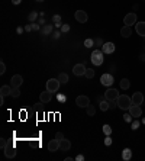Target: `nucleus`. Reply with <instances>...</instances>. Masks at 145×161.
<instances>
[{"label": "nucleus", "instance_id": "obj_35", "mask_svg": "<svg viewBox=\"0 0 145 161\" xmlns=\"http://www.w3.org/2000/svg\"><path fill=\"white\" fill-rule=\"evenodd\" d=\"M94 44H96V47H103V42H102L100 38H97V39L94 41Z\"/></svg>", "mask_w": 145, "mask_h": 161}, {"label": "nucleus", "instance_id": "obj_26", "mask_svg": "<svg viewBox=\"0 0 145 161\" xmlns=\"http://www.w3.org/2000/svg\"><path fill=\"white\" fill-rule=\"evenodd\" d=\"M94 113H96V109L93 105H88L87 106V115L88 116H94Z\"/></svg>", "mask_w": 145, "mask_h": 161}, {"label": "nucleus", "instance_id": "obj_28", "mask_svg": "<svg viewBox=\"0 0 145 161\" xmlns=\"http://www.w3.org/2000/svg\"><path fill=\"white\" fill-rule=\"evenodd\" d=\"M84 76L87 77V78H93V77H94V70H93V68H87Z\"/></svg>", "mask_w": 145, "mask_h": 161}, {"label": "nucleus", "instance_id": "obj_13", "mask_svg": "<svg viewBox=\"0 0 145 161\" xmlns=\"http://www.w3.org/2000/svg\"><path fill=\"white\" fill-rule=\"evenodd\" d=\"M51 99H52V93H51L49 90H45V92H42V93L39 94V100L42 103H49Z\"/></svg>", "mask_w": 145, "mask_h": 161}, {"label": "nucleus", "instance_id": "obj_25", "mask_svg": "<svg viewBox=\"0 0 145 161\" xmlns=\"http://www.w3.org/2000/svg\"><path fill=\"white\" fill-rule=\"evenodd\" d=\"M109 107H110V102H109V100H107V102H103V100H102V102H100V109L103 110V112L107 110Z\"/></svg>", "mask_w": 145, "mask_h": 161}, {"label": "nucleus", "instance_id": "obj_16", "mask_svg": "<svg viewBox=\"0 0 145 161\" xmlns=\"http://www.w3.org/2000/svg\"><path fill=\"white\" fill-rule=\"evenodd\" d=\"M102 51L105 54H112L115 51V44L113 42H105L103 47H102Z\"/></svg>", "mask_w": 145, "mask_h": 161}, {"label": "nucleus", "instance_id": "obj_1", "mask_svg": "<svg viewBox=\"0 0 145 161\" xmlns=\"http://www.w3.org/2000/svg\"><path fill=\"white\" fill-rule=\"evenodd\" d=\"M116 103H118V107H120L122 110H129V107L134 105L132 103V97H129L126 94H120L118 97V100H116Z\"/></svg>", "mask_w": 145, "mask_h": 161}, {"label": "nucleus", "instance_id": "obj_30", "mask_svg": "<svg viewBox=\"0 0 145 161\" xmlns=\"http://www.w3.org/2000/svg\"><path fill=\"white\" fill-rule=\"evenodd\" d=\"M103 132H105L106 135H110L112 134V128H110L109 125H103Z\"/></svg>", "mask_w": 145, "mask_h": 161}, {"label": "nucleus", "instance_id": "obj_4", "mask_svg": "<svg viewBox=\"0 0 145 161\" xmlns=\"http://www.w3.org/2000/svg\"><path fill=\"white\" fill-rule=\"evenodd\" d=\"M60 80L58 78H49L48 81H47V90H49L51 93H55L58 89H60Z\"/></svg>", "mask_w": 145, "mask_h": 161}, {"label": "nucleus", "instance_id": "obj_32", "mask_svg": "<svg viewBox=\"0 0 145 161\" xmlns=\"http://www.w3.org/2000/svg\"><path fill=\"white\" fill-rule=\"evenodd\" d=\"M52 19H54V22H57L55 25H60V22H61V16H60V15H55Z\"/></svg>", "mask_w": 145, "mask_h": 161}, {"label": "nucleus", "instance_id": "obj_27", "mask_svg": "<svg viewBox=\"0 0 145 161\" xmlns=\"http://www.w3.org/2000/svg\"><path fill=\"white\" fill-rule=\"evenodd\" d=\"M10 96H12V97H19V96H20V90H19V87H13V89H12V94H10Z\"/></svg>", "mask_w": 145, "mask_h": 161}, {"label": "nucleus", "instance_id": "obj_23", "mask_svg": "<svg viewBox=\"0 0 145 161\" xmlns=\"http://www.w3.org/2000/svg\"><path fill=\"white\" fill-rule=\"evenodd\" d=\"M129 86H131V83H129V80H128V78H122V80H120V87H122L123 90L129 89Z\"/></svg>", "mask_w": 145, "mask_h": 161}, {"label": "nucleus", "instance_id": "obj_2", "mask_svg": "<svg viewBox=\"0 0 145 161\" xmlns=\"http://www.w3.org/2000/svg\"><path fill=\"white\" fill-rule=\"evenodd\" d=\"M103 51H100V49H93L92 52V63L94 64V65H102L103 64Z\"/></svg>", "mask_w": 145, "mask_h": 161}, {"label": "nucleus", "instance_id": "obj_44", "mask_svg": "<svg viewBox=\"0 0 145 161\" xmlns=\"http://www.w3.org/2000/svg\"><path fill=\"white\" fill-rule=\"evenodd\" d=\"M20 2H22V0H12V3H13V5H19Z\"/></svg>", "mask_w": 145, "mask_h": 161}, {"label": "nucleus", "instance_id": "obj_9", "mask_svg": "<svg viewBox=\"0 0 145 161\" xmlns=\"http://www.w3.org/2000/svg\"><path fill=\"white\" fill-rule=\"evenodd\" d=\"M100 81H102V84L103 86L110 87V86L113 84V76H112V74H102Z\"/></svg>", "mask_w": 145, "mask_h": 161}, {"label": "nucleus", "instance_id": "obj_43", "mask_svg": "<svg viewBox=\"0 0 145 161\" xmlns=\"http://www.w3.org/2000/svg\"><path fill=\"white\" fill-rule=\"evenodd\" d=\"M60 35H61V32H55V34H54V38L57 39V38H60Z\"/></svg>", "mask_w": 145, "mask_h": 161}, {"label": "nucleus", "instance_id": "obj_33", "mask_svg": "<svg viewBox=\"0 0 145 161\" xmlns=\"http://www.w3.org/2000/svg\"><path fill=\"white\" fill-rule=\"evenodd\" d=\"M6 73V65L5 63H0V74H5Z\"/></svg>", "mask_w": 145, "mask_h": 161}, {"label": "nucleus", "instance_id": "obj_6", "mask_svg": "<svg viewBox=\"0 0 145 161\" xmlns=\"http://www.w3.org/2000/svg\"><path fill=\"white\" fill-rule=\"evenodd\" d=\"M74 18L79 23H86L87 22V19H88V16H87V13H86L84 10H77V12L74 13Z\"/></svg>", "mask_w": 145, "mask_h": 161}, {"label": "nucleus", "instance_id": "obj_31", "mask_svg": "<svg viewBox=\"0 0 145 161\" xmlns=\"http://www.w3.org/2000/svg\"><path fill=\"white\" fill-rule=\"evenodd\" d=\"M7 144H9V142H7L6 139H3V138L0 139V147H2V150H5V148H6V145H7Z\"/></svg>", "mask_w": 145, "mask_h": 161}, {"label": "nucleus", "instance_id": "obj_18", "mask_svg": "<svg viewBox=\"0 0 145 161\" xmlns=\"http://www.w3.org/2000/svg\"><path fill=\"white\" fill-rule=\"evenodd\" d=\"M70 148H71V142L68 139L64 138L62 141H60V150H61V151H68Z\"/></svg>", "mask_w": 145, "mask_h": 161}, {"label": "nucleus", "instance_id": "obj_21", "mask_svg": "<svg viewBox=\"0 0 145 161\" xmlns=\"http://www.w3.org/2000/svg\"><path fill=\"white\" fill-rule=\"evenodd\" d=\"M122 158H123L125 161H128V160H131V158H132V151L129 150V148H125V150H123Z\"/></svg>", "mask_w": 145, "mask_h": 161}, {"label": "nucleus", "instance_id": "obj_38", "mask_svg": "<svg viewBox=\"0 0 145 161\" xmlns=\"http://www.w3.org/2000/svg\"><path fill=\"white\" fill-rule=\"evenodd\" d=\"M123 118H125V121H126V122H131L132 115H131V113H129V115H125V116H123Z\"/></svg>", "mask_w": 145, "mask_h": 161}, {"label": "nucleus", "instance_id": "obj_3", "mask_svg": "<svg viewBox=\"0 0 145 161\" xmlns=\"http://www.w3.org/2000/svg\"><path fill=\"white\" fill-rule=\"evenodd\" d=\"M119 96H120V94H119V92L116 89H110L109 87V89L105 92V99L109 100V102H116Z\"/></svg>", "mask_w": 145, "mask_h": 161}, {"label": "nucleus", "instance_id": "obj_24", "mask_svg": "<svg viewBox=\"0 0 145 161\" xmlns=\"http://www.w3.org/2000/svg\"><path fill=\"white\" fill-rule=\"evenodd\" d=\"M52 32V25H45L44 28H42V34L44 35H49Z\"/></svg>", "mask_w": 145, "mask_h": 161}, {"label": "nucleus", "instance_id": "obj_34", "mask_svg": "<svg viewBox=\"0 0 145 161\" xmlns=\"http://www.w3.org/2000/svg\"><path fill=\"white\" fill-rule=\"evenodd\" d=\"M55 139H58V141H62V139H64V135H62V132H57V134H55Z\"/></svg>", "mask_w": 145, "mask_h": 161}, {"label": "nucleus", "instance_id": "obj_45", "mask_svg": "<svg viewBox=\"0 0 145 161\" xmlns=\"http://www.w3.org/2000/svg\"><path fill=\"white\" fill-rule=\"evenodd\" d=\"M58 99H60L61 102H64V100H66V97H64V96H58Z\"/></svg>", "mask_w": 145, "mask_h": 161}, {"label": "nucleus", "instance_id": "obj_15", "mask_svg": "<svg viewBox=\"0 0 145 161\" xmlns=\"http://www.w3.org/2000/svg\"><path fill=\"white\" fill-rule=\"evenodd\" d=\"M60 150V141L58 139H51L48 142V151L51 152H55Z\"/></svg>", "mask_w": 145, "mask_h": 161}, {"label": "nucleus", "instance_id": "obj_19", "mask_svg": "<svg viewBox=\"0 0 145 161\" xmlns=\"http://www.w3.org/2000/svg\"><path fill=\"white\" fill-rule=\"evenodd\" d=\"M12 86H2V89H0V96H9L12 94Z\"/></svg>", "mask_w": 145, "mask_h": 161}, {"label": "nucleus", "instance_id": "obj_5", "mask_svg": "<svg viewBox=\"0 0 145 161\" xmlns=\"http://www.w3.org/2000/svg\"><path fill=\"white\" fill-rule=\"evenodd\" d=\"M123 23L126 25V26H132V25H135L136 23V13L131 12V13H128L125 18H123Z\"/></svg>", "mask_w": 145, "mask_h": 161}, {"label": "nucleus", "instance_id": "obj_7", "mask_svg": "<svg viewBox=\"0 0 145 161\" xmlns=\"http://www.w3.org/2000/svg\"><path fill=\"white\" fill-rule=\"evenodd\" d=\"M3 151H5V155L7 157V158H13V157H16V148H15L13 144H7Z\"/></svg>", "mask_w": 145, "mask_h": 161}, {"label": "nucleus", "instance_id": "obj_41", "mask_svg": "<svg viewBox=\"0 0 145 161\" xmlns=\"http://www.w3.org/2000/svg\"><path fill=\"white\" fill-rule=\"evenodd\" d=\"M74 160H77V161H83V160H84V157H83V155H77V157L74 158Z\"/></svg>", "mask_w": 145, "mask_h": 161}, {"label": "nucleus", "instance_id": "obj_29", "mask_svg": "<svg viewBox=\"0 0 145 161\" xmlns=\"http://www.w3.org/2000/svg\"><path fill=\"white\" fill-rule=\"evenodd\" d=\"M93 45H94V41L93 39H86L84 41V47H86V48H92Z\"/></svg>", "mask_w": 145, "mask_h": 161}, {"label": "nucleus", "instance_id": "obj_37", "mask_svg": "<svg viewBox=\"0 0 145 161\" xmlns=\"http://www.w3.org/2000/svg\"><path fill=\"white\" fill-rule=\"evenodd\" d=\"M35 19H36V13H35V12H32V13L29 15V20H32V22H34Z\"/></svg>", "mask_w": 145, "mask_h": 161}, {"label": "nucleus", "instance_id": "obj_42", "mask_svg": "<svg viewBox=\"0 0 145 161\" xmlns=\"http://www.w3.org/2000/svg\"><path fill=\"white\" fill-rule=\"evenodd\" d=\"M32 29H34V31H38V29H39V25L34 23V25H32Z\"/></svg>", "mask_w": 145, "mask_h": 161}, {"label": "nucleus", "instance_id": "obj_8", "mask_svg": "<svg viewBox=\"0 0 145 161\" xmlns=\"http://www.w3.org/2000/svg\"><path fill=\"white\" fill-rule=\"evenodd\" d=\"M75 105L79 107H87L88 105H90V100H88L87 96H79V97L75 99Z\"/></svg>", "mask_w": 145, "mask_h": 161}, {"label": "nucleus", "instance_id": "obj_20", "mask_svg": "<svg viewBox=\"0 0 145 161\" xmlns=\"http://www.w3.org/2000/svg\"><path fill=\"white\" fill-rule=\"evenodd\" d=\"M120 35H122L123 38H129V36L132 35V29H131V26H126V25H125V26H123L122 29H120Z\"/></svg>", "mask_w": 145, "mask_h": 161}, {"label": "nucleus", "instance_id": "obj_11", "mask_svg": "<svg viewBox=\"0 0 145 161\" xmlns=\"http://www.w3.org/2000/svg\"><path fill=\"white\" fill-rule=\"evenodd\" d=\"M23 83V78L20 74H15L13 77H12V80H10V86L12 87H20Z\"/></svg>", "mask_w": 145, "mask_h": 161}, {"label": "nucleus", "instance_id": "obj_22", "mask_svg": "<svg viewBox=\"0 0 145 161\" xmlns=\"http://www.w3.org/2000/svg\"><path fill=\"white\" fill-rule=\"evenodd\" d=\"M57 78L60 80V83H62V84H67V83H68V76H67L66 73H60V76H58Z\"/></svg>", "mask_w": 145, "mask_h": 161}, {"label": "nucleus", "instance_id": "obj_14", "mask_svg": "<svg viewBox=\"0 0 145 161\" xmlns=\"http://www.w3.org/2000/svg\"><path fill=\"white\" fill-rule=\"evenodd\" d=\"M142 102H144V94L141 93V92H135L134 96H132V103L139 106V105H142Z\"/></svg>", "mask_w": 145, "mask_h": 161}, {"label": "nucleus", "instance_id": "obj_10", "mask_svg": "<svg viewBox=\"0 0 145 161\" xmlns=\"http://www.w3.org/2000/svg\"><path fill=\"white\" fill-rule=\"evenodd\" d=\"M86 70L87 68L84 67V64H75L74 68H73V73H74V76H84L86 74Z\"/></svg>", "mask_w": 145, "mask_h": 161}, {"label": "nucleus", "instance_id": "obj_17", "mask_svg": "<svg viewBox=\"0 0 145 161\" xmlns=\"http://www.w3.org/2000/svg\"><path fill=\"white\" fill-rule=\"evenodd\" d=\"M136 34L145 38V22H136Z\"/></svg>", "mask_w": 145, "mask_h": 161}, {"label": "nucleus", "instance_id": "obj_12", "mask_svg": "<svg viewBox=\"0 0 145 161\" xmlns=\"http://www.w3.org/2000/svg\"><path fill=\"white\" fill-rule=\"evenodd\" d=\"M129 113L132 115V118H139L141 115H142V109H141L138 105H132V106L129 107Z\"/></svg>", "mask_w": 145, "mask_h": 161}, {"label": "nucleus", "instance_id": "obj_36", "mask_svg": "<svg viewBox=\"0 0 145 161\" xmlns=\"http://www.w3.org/2000/svg\"><path fill=\"white\" fill-rule=\"evenodd\" d=\"M70 31V26L68 25H62L61 26V32H68Z\"/></svg>", "mask_w": 145, "mask_h": 161}, {"label": "nucleus", "instance_id": "obj_46", "mask_svg": "<svg viewBox=\"0 0 145 161\" xmlns=\"http://www.w3.org/2000/svg\"><path fill=\"white\" fill-rule=\"evenodd\" d=\"M36 2H44V0H36Z\"/></svg>", "mask_w": 145, "mask_h": 161}, {"label": "nucleus", "instance_id": "obj_40", "mask_svg": "<svg viewBox=\"0 0 145 161\" xmlns=\"http://www.w3.org/2000/svg\"><path fill=\"white\" fill-rule=\"evenodd\" d=\"M105 144H106V145H110V144H112V139H110L109 136H107V138L105 139Z\"/></svg>", "mask_w": 145, "mask_h": 161}, {"label": "nucleus", "instance_id": "obj_39", "mask_svg": "<svg viewBox=\"0 0 145 161\" xmlns=\"http://www.w3.org/2000/svg\"><path fill=\"white\" fill-rule=\"evenodd\" d=\"M138 126H139V123L138 122H134L132 123V129H138Z\"/></svg>", "mask_w": 145, "mask_h": 161}]
</instances>
